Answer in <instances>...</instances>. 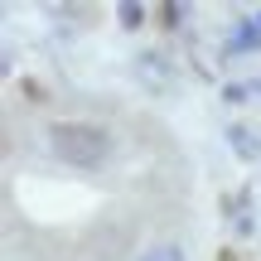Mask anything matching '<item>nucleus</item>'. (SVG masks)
Masks as SVG:
<instances>
[{"label": "nucleus", "mask_w": 261, "mask_h": 261, "mask_svg": "<svg viewBox=\"0 0 261 261\" xmlns=\"http://www.w3.org/2000/svg\"><path fill=\"white\" fill-rule=\"evenodd\" d=\"M48 145L73 169H102L107 155H112V136L97 121H54L48 126Z\"/></svg>", "instance_id": "1"}, {"label": "nucleus", "mask_w": 261, "mask_h": 261, "mask_svg": "<svg viewBox=\"0 0 261 261\" xmlns=\"http://www.w3.org/2000/svg\"><path fill=\"white\" fill-rule=\"evenodd\" d=\"M136 261H189V256H184V247H179V242H155V247H145Z\"/></svg>", "instance_id": "2"}, {"label": "nucleus", "mask_w": 261, "mask_h": 261, "mask_svg": "<svg viewBox=\"0 0 261 261\" xmlns=\"http://www.w3.org/2000/svg\"><path fill=\"white\" fill-rule=\"evenodd\" d=\"M256 19H261V15H256Z\"/></svg>", "instance_id": "3"}]
</instances>
